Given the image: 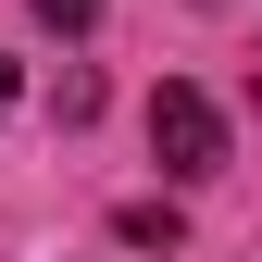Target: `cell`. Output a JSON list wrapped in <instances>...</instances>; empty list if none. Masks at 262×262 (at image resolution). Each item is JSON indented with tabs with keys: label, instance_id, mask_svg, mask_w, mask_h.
<instances>
[{
	"label": "cell",
	"instance_id": "6da1fadb",
	"mask_svg": "<svg viewBox=\"0 0 262 262\" xmlns=\"http://www.w3.org/2000/svg\"><path fill=\"white\" fill-rule=\"evenodd\" d=\"M150 162H162L175 187L225 175V113L200 100V88H150Z\"/></svg>",
	"mask_w": 262,
	"mask_h": 262
},
{
	"label": "cell",
	"instance_id": "7a4b0ae2",
	"mask_svg": "<svg viewBox=\"0 0 262 262\" xmlns=\"http://www.w3.org/2000/svg\"><path fill=\"white\" fill-rule=\"evenodd\" d=\"M113 237H125V250H175V200H138V212L113 225Z\"/></svg>",
	"mask_w": 262,
	"mask_h": 262
},
{
	"label": "cell",
	"instance_id": "3957f363",
	"mask_svg": "<svg viewBox=\"0 0 262 262\" xmlns=\"http://www.w3.org/2000/svg\"><path fill=\"white\" fill-rule=\"evenodd\" d=\"M38 25H62V38H75V25H100V0H38Z\"/></svg>",
	"mask_w": 262,
	"mask_h": 262
},
{
	"label": "cell",
	"instance_id": "277c9868",
	"mask_svg": "<svg viewBox=\"0 0 262 262\" xmlns=\"http://www.w3.org/2000/svg\"><path fill=\"white\" fill-rule=\"evenodd\" d=\"M0 113H13V50H0Z\"/></svg>",
	"mask_w": 262,
	"mask_h": 262
}]
</instances>
